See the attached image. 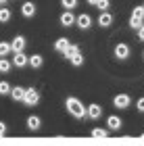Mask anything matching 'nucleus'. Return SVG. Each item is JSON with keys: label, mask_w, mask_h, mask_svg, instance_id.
Instances as JSON below:
<instances>
[{"label": "nucleus", "mask_w": 144, "mask_h": 146, "mask_svg": "<svg viewBox=\"0 0 144 146\" xmlns=\"http://www.w3.org/2000/svg\"><path fill=\"white\" fill-rule=\"evenodd\" d=\"M142 138H144V134H142Z\"/></svg>", "instance_id": "72a5a7b5"}, {"label": "nucleus", "mask_w": 144, "mask_h": 146, "mask_svg": "<svg viewBox=\"0 0 144 146\" xmlns=\"http://www.w3.org/2000/svg\"><path fill=\"white\" fill-rule=\"evenodd\" d=\"M61 4H63L67 11H73L75 6H77V0H61Z\"/></svg>", "instance_id": "393cba45"}, {"label": "nucleus", "mask_w": 144, "mask_h": 146, "mask_svg": "<svg viewBox=\"0 0 144 146\" xmlns=\"http://www.w3.org/2000/svg\"><path fill=\"white\" fill-rule=\"evenodd\" d=\"M11 67H13L11 61H6L4 56H0V73H9V71H11Z\"/></svg>", "instance_id": "f3484780"}, {"label": "nucleus", "mask_w": 144, "mask_h": 146, "mask_svg": "<svg viewBox=\"0 0 144 146\" xmlns=\"http://www.w3.org/2000/svg\"><path fill=\"white\" fill-rule=\"evenodd\" d=\"M4 134H6V125L0 121V136H4Z\"/></svg>", "instance_id": "c85d7f7f"}, {"label": "nucleus", "mask_w": 144, "mask_h": 146, "mask_svg": "<svg viewBox=\"0 0 144 146\" xmlns=\"http://www.w3.org/2000/svg\"><path fill=\"white\" fill-rule=\"evenodd\" d=\"M77 52H80V46H73V44H71L69 48H67V50L63 52V56H67V58H71V56H75Z\"/></svg>", "instance_id": "a211bd4d"}, {"label": "nucleus", "mask_w": 144, "mask_h": 146, "mask_svg": "<svg viewBox=\"0 0 144 146\" xmlns=\"http://www.w3.org/2000/svg\"><path fill=\"white\" fill-rule=\"evenodd\" d=\"M132 17H134V19H140V21H144V6H136V9L132 11Z\"/></svg>", "instance_id": "aec40b11"}, {"label": "nucleus", "mask_w": 144, "mask_h": 146, "mask_svg": "<svg viewBox=\"0 0 144 146\" xmlns=\"http://www.w3.org/2000/svg\"><path fill=\"white\" fill-rule=\"evenodd\" d=\"M100 115H102V109L98 107V104H90L88 107V117L90 119H98Z\"/></svg>", "instance_id": "ddd939ff"}, {"label": "nucleus", "mask_w": 144, "mask_h": 146, "mask_svg": "<svg viewBox=\"0 0 144 146\" xmlns=\"http://www.w3.org/2000/svg\"><path fill=\"white\" fill-rule=\"evenodd\" d=\"M42 63H44V58H42L40 54H31V56H29V67L40 69V67H42Z\"/></svg>", "instance_id": "4468645a"}, {"label": "nucleus", "mask_w": 144, "mask_h": 146, "mask_svg": "<svg viewBox=\"0 0 144 146\" xmlns=\"http://www.w3.org/2000/svg\"><path fill=\"white\" fill-rule=\"evenodd\" d=\"M4 2H9V0H0V4H4Z\"/></svg>", "instance_id": "2f4dec72"}, {"label": "nucleus", "mask_w": 144, "mask_h": 146, "mask_svg": "<svg viewBox=\"0 0 144 146\" xmlns=\"http://www.w3.org/2000/svg\"><path fill=\"white\" fill-rule=\"evenodd\" d=\"M9 52H13V46L9 42H0V56H6Z\"/></svg>", "instance_id": "6ab92c4d"}, {"label": "nucleus", "mask_w": 144, "mask_h": 146, "mask_svg": "<svg viewBox=\"0 0 144 146\" xmlns=\"http://www.w3.org/2000/svg\"><path fill=\"white\" fill-rule=\"evenodd\" d=\"M25 44H27V42H25V38H23V36H17V38L11 42V46H13V52H23Z\"/></svg>", "instance_id": "6e6552de"}, {"label": "nucleus", "mask_w": 144, "mask_h": 146, "mask_svg": "<svg viewBox=\"0 0 144 146\" xmlns=\"http://www.w3.org/2000/svg\"><path fill=\"white\" fill-rule=\"evenodd\" d=\"M111 23H113V15L107 13V11H102V15L98 17V25H100V27H109Z\"/></svg>", "instance_id": "1a4fd4ad"}, {"label": "nucleus", "mask_w": 144, "mask_h": 146, "mask_svg": "<svg viewBox=\"0 0 144 146\" xmlns=\"http://www.w3.org/2000/svg\"><path fill=\"white\" fill-rule=\"evenodd\" d=\"M11 19V11L9 9H0V23H6Z\"/></svg>", "instance_id": "b1692460"}, {"label": "nucleus", "mask_w": 144, "mask_h": 146, "mask_svg": "<svg viewBox=\"0 0 144 146\" xmlns=\"http://www.w3.org/2000/svg\"><path fill=\"white\" fill-rule=\"evenodd\" d=\"M96 6H98L100 11H107V9H109V0H98V4H96Z\"/></svg>", "instance_id": "bb28decb"}, {"label": "nucleus", "mask_w": 144, "mask_h": 146, "mask_svg": "<svg viewBox=\"0 0 144 146\" xmlns=\"http://www.w3.org/2000/svg\"><path fill=\"white\" fill-rule=\"evenodd\" d=\"M13 65L15 67H25V65H29V56L25 54V52H15V56H13Z\"/></svg>", "instance_id": "20e7f679"}, {"label": "nucleus", "mask_w": 144, "mask_h": 146, "mask_svg": "<svg viewBox=\"0 0 144 146\" xmlns=\"http://www.w3.org/2000/svg\"><path fill=\"white\" fill-rule=\"evenodd\" d=\"M69 61H71V65H75V67H80V65L84 63V56H82V52H77L75 56H71Z\"/></svg>", "instance_id": "4be33fe9"}, {"label": "nucleus", "mask_w": 144, "mask_h": 146, "mask_svg": "<svg viewBox=\"0 0 144 146\" xmlns=\"http://www.w3.org/2000/svg\"><path fill=\"white\" fill-rule=\"evenodd\" d=\"M11 86H9V82H0V94L2 96H6V94H11Z\"/></svg>", "instance_id": "5701e85b"}, {"label": "nucleus", "mask_w": 144, "mask_h": 146, "mask_svg": "<svg viewBox=\"0 0 144 146\" xmlns=\"http://www.w3.org/2000/svg\"><path fill=\"white\" fill-rule=\"evenodd\" d=\"M92 136H94V138H107L109 131L102 129V127H94V129H92Z\"/></svg>", "instance_id": "412c9836"}, {"label": "nucleus", "mask_w": 144, "mask_h": 146, "mask_svg": "<svg viewBox=\"0 0 144 146\" xmlns=\"http://www.w3.org/2000/svg\"><path fill=\"white\" fill-rule=\"evenodd\" d=\"M107 125H109V129H119V127H121V119L115 117V115H111V117L107 119Z\"/></svg>", "instance_id": "2eb2a0df"}, {"label": "nucleus", "mask_w": 144, "mask_h": 146, "mask_svg": "<svg viewBox=\"0 0 144 146\" xmlns=\"http://www.w3.org/2000/svg\"><path fill=\"white\" fill-rule=\"evenodd\" d=\"M21 13H23V17H34L36 15V4L34 2H25L21 6Z\"/></svg>", "instance_id": "9d476101"}, {"label": "nucleus", "mask_w": 144, "mask_h": 146, "mask_svg": "<svg viewBox=\"0 0 144 146\" xmlns=\"http://www.w3.org/2000/svg\"><path fill=\"white\" fill-rule=\"evenodd\" d=\"M75 19H77V17H75L71 11H65L63 15H61V25H63V27H71V25L75 23Z\"/></svg>", "instance_id": "423d86ee"}, {"label": "nucleus", "mask_w": 144, "mask_h": 146, "mask_svg": "<svg viewBox=\"0 0 144 146\" xmlns=\"http://www.w3.org/2000/svg\"><path fill=\"white\" fill-rule=\"evenodd\" d=\"M142 56H144V52H142Z\"/></svg>", "instance_id": "473e14b6"}, {"label": "nucleus", "mask_w": 144, "mask_h": 146, "mask_svg": "<svg viewBox=\"0 0 144 146\" xmlns=\"http://www.w3.org/2000/svg\"><path fill=\"white\" fill-rule=\"evenodd\" d=\"M138 38H140V40H144V25H142V27L138 29Z\"/></svg>", "instance_id": "c756f323"}, {"label": "nucleus", "mask_w": 144, "mask_h": 146, "mask_svg": "<svg viewBox=\"0 0 144 146\" xmlns=\"http://www.w3.org/2000/svg\"><path fill=\"white\" fill-rule=\"evenodd\" d=\"M129 102H132V98H129L127 94H117V96L113 98V104H115L117 109H127Z\"/></svg>", "instance_id": "7ed1b4c3"}, {"label": "nucleus", "mask_w": 144, "mask_h": 146, "mask_svg": "<svg viewBox=\"0 0 144 146\" xmlns=\"http://www.w3.org/2000/svg\"><path fill=\"white\" fill-rule=\"evenodd\" d=\"M115 56L119 58V61L127 58V56H129V46H127V44H117V46H115Z\"/></svg>", "instance_id": "0eeeda50"}, {"label": "nucleus", "mask_w": 144, "mask_h": 146, "mask_svg": "<svg viewBox=\"0 0 144 146\" xmlns=\"http://www.w3.org/2000/svg\"><path fill=\"white\" fill-rule=\"evenodd\" d=\"M27 127L29 129H40V117H36V115L27 117Z\"/></svg>", "instance_id": "dca6fc26"}, {"label": "nucleus", "mask_w": 144, "mask_h": 146, "mask_svg": "<svg viewBox=\"0 0 144 146\" xmlns=\"http://www.w3.org/2000/svg\"><path fill=\"white\" fill-rule=\"evenodd\" d=\"M136 109H138L140 113H144V98H140V100H138V104H136Z\"/></svg>", "instance_id": "cd10ccee"}, {"label": "nucleus", "mask_w": 144, "mask_h": 146, "mask_svg": "<svg viewBox=\"0 0 144 146\" xmlns=\"http://www.w3.org/2000/svg\"><path fill=\"white\" fill-rule=\"evenodd\" d=\"M69 46H71V44H69V40H67V38H58L56 42H54V50H58V52H65V50L69 48Z\"/></svg>", "instance_id": "f8f14e48"}, {"label": "nucleus", "mask_w": 144, "mask_h": 146, "mask_svg": "<svg viewBox=\"0 0 144 146\" xmlns=\"http://www.w3.org/2000/svg\"><path fill=\"white\" fill-rule=\"evenodd\" d=\"M11 96H13V100H17V102H23V98H25V88H13L11 90Z\"/></svg>", "instance_id": "9b49d317"}, {"label": "nucleus", "mask_w": 144, "mask_h": 146, "mask_svg": "<svg viewBox=\"0 0 144 146\" xmlns=\"http://www.w3.org/2000/svg\"><path fill=\"white\" fill-rule=\"evenodd\" d=\"M142 25H144V21H140V19H134V17H132V21H129V27H132V29H140Z\"/></svg>", "instance_id": "a878e982"}, {"label": "nucleus", "mask_w": 144, "mask_h": 146, "mask_svg": "<svg viewBox=\"0 0 144 146\" xmlns=\"http://www.w3.org/2000/svg\"><path fill=\"white\" fill-rule=\"evenodd\" d=\"M75 23H77L80 29H90V27H92V17H90V15H80L75 19Z\"/></svg>", "instance_id": "39448f33"}, {"label": "nucleus", "mask_w": 144, "mask_h": 146, "mask_svg": "<svg viewBox=\"0 0 144 146\" xmlns=\"http://www.w3.org/2000/svg\"><path fill=\"white\" fill-rule=\"evenodd\" d=\"M65 104H67L69 115H73L75 119H84V117L88 115V107H84L80 98H73V96H71V98H67V102H65Z\"/></svg>", "instance_id": "f257e3e1"}, {"label": "nucleus", "mask_w": 144, "mask_h": 146, "mask_svg": "<svg viewBox=\"0 0 144 146\" xmlns=\"http://www.w3.org/2000/svg\"><path fill=\"white\" fill-rule=\"evenodd\" d=\"M23 102L27 104V107H36V104L40 102V94H38V90H34V88L25 90V98H23Z\"/></svg>", "instance_id": "f03ea898"}, {"label": "nucleus", "mask_w": 144, "mask_h": 146, "mask_svg": "<svg viewBox=\"0 0 144 146\" xmlns=\"http://www.w3.org/2000/svg\"><path fill=\"white\" fill-rule=\"evenodd\" d=\"M88 4H92V6H96V4H98V0H88Z\"/></svg>", "instance_id": "7c9ffc66"}, {"label": "nucleus", "mask_w": 144, "mask_h": 146, "mask_svg": "<svg viewBox=\"0 0 144 146\" xmlns=\"http://www.w3.org/2000/svg\"><path fill=\"white\" fill-rule=\"evenodd\" d=\"M142 6H144V4H142Z\"/></svg>", "instance_id": "f704fd0d"}]
</instances>
